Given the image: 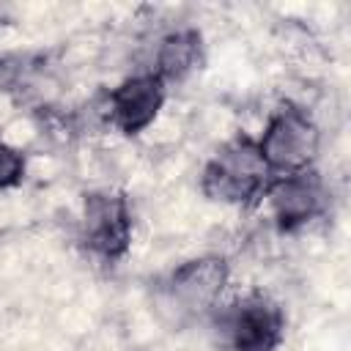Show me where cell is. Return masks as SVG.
Returning a JSON list of instances; mask_svg holds the SVG:
<instances>
[{
    "label": "cell",
    "mask_w": 351,
    "mask_h": 351,
    "mask_svg": "<svg viewBox=\"0 0 351 351\" xmlns=\"http://www.w3.org/2000/svg\"><path fill=\"white\" fill-rule=\"evenodd\" d=\"M261 197L266 200L271 219L282 230H296L324 214L329 203V189L324 178L310 167L291 176H271Z\"/></svg>",
    "instance_id": "52a82bcc"
},
{
    "label": "cell",
    "mask_w": 351,
    "mask_h": 351,
    "mask_svg": "<svg viewBox=\"0 0 351 351\" xmlns=\"http://www.w3.org/2000/svg\"><path fill=\"white\" fill-rule=\"evenodd\" d=\"M255 143L271 176H291L315 165L321 151V129L304 107L282 101L269 112Z\"/></svg>",
    "instance_id": "7a4b0ae2"
},
{
    "label": "cell",
    "mask_w": 351,
    "mask_h": 351,
    "mask_svg": "<svg viewBox=\"0 0 351 351\" xmlns=\"http://www.w3.org/2000/svg\"><path fill=\"white\" fill-rule=\"evenodd\" d=\"M203 60V38L197 27H173L156 38L148 71H154L165 85L189 77Z\"/></svg>",
    "instance_id": "ba28073f"
},
{
    "label": "cell",
    "mask_w": 351,
    "mask_h": 351,
    "mask_svg": "<svg viewBox=\"0 0 351 351\" xmlns=\"http://www.w3.org/2000/svg\"><path fill=\"white\" fill-rule=\"evenodd\" d=\"M80 241L93 258L118 263L132 244L129 200L112 189L88 192L80 211Z\"/></svg>",
    "instance_id": "277c9868"
},
{
    "label": "cell",
    "mask_w": 351,
    "mask_h": 351,
    "mask_svg": "<svg viewBox=\"0 0 351 351\" xmlns=\"http://www.w3.org/2000/svg\"><path fill=\"white\" fill-rule=\"evenodd\" d=\"M269 181L271 173L250 134L225 140L200 170V192L222 206H250L261 200Z\"/></svg>",
    "instance_id": "6da1fadb"
},
{
    "label": "cell",
    "mask_w": 351,
    "mask_h": 351,
    "mask_svg": "<svg viewBox=\"0 0 351 351\" xmlns=\"http://www.w3.org/2000/svg\"><path fill=\"white\" fill-rule=\"evenodd\" d=\"M208 318L228 351H277L285 340L282 307L266 293H244L222 302Z\"/></svg>",
    "instance_id": "3957f363"
},
{
    "label": "cell",
    "mask_w": 351,
    "mask_h": 351,
    "mask_svg": "<svg viewBox=\"0 0 351 351\" xmlns=\"http://www.w3.org/2000/svg\"><path fill=\"white\" fill-rule=\"evenodd\" d=\"M230 266L219 255H200L178 263L165 280V296L178 315L203 318L211 315L228 291Z\"/></svg>",
    "instance_id": "5b68a950"
},
{
    "label": "cell",
    "mask_w": 351,
    "mask_h": 351,
    "mask_svg": "<svg viewBox=\"0 0 351 351\" xmlns=\"http://www.w3.org/2000/svg\"><path fill=\"white\" fill-rule=\"evenodd\" d=\"M167 101V85L148 69L123 77L101 96V118L115 132L132 137L145 132Z\"/></svg>",
    "instance_id": "8992f818"
},
{
    "label": "cell",
    "mask_w": 351,
    "mask_h": 351,
    "mask_svg": "<svg viewBox=\"0 0 351 351\" xmlns=\"http://www.w3.org/2000/svg\"><path fill=\"white\" fill-rule=\"evenodd\" d=\"M25 170H27L25 154H22L16 145H11L8 140L0 137V192H5V189H11V186L22 184Z\"/></svg>",
    "instance_id": "9c48e42d"
}]
</instances>
